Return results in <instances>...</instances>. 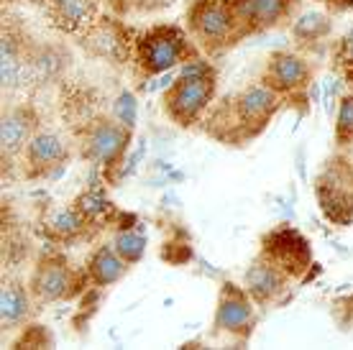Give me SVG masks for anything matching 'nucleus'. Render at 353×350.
Here are the masks:
<instances>
[{
    "label": "nucleus",
    "instance_id": "1a4fd4ad",
    "mask_svg": "<svg viewBox=\"0 0 353 350\" xmlns=\"http://www.w3.org/2000/svg\"><path fill=\"white\" fill-rule=\"evenodd\" d=\"M266 88H272L276 95H290L307 88L310 82V64L302 56L292 52H276L266 61L264 77Z\"/></svg>",
    "mask_w": 353,
    "mask_h": 350
},
{
    "label": "nucleus",
    "instance_id": "0eeeda50",
    "mask_svg": "<svg viewBox=\"0 0 353 350\" xmlns=\"http://www.w3.org/2000/svg\"><path fill=\"white\" fill-rule=\"evenodd\" d=\"M279 97L272 88H266L264 82L251 85V88L241 90L233 97V115H236V131L243 136H256L266 128V123L272 121V115L279 110Z\"/></svg>",
    "mask_w": 353,
    "mask_h": 350
},
{
    "label": "nucleus",
    "instance_id": "aec40b11",
    "mask_svg": "<svg viewBox=\"0 0 353 350\" xmlns=\"http://www.w3.org/2000/svg\"><path fill=\"white\" fill-rule=\"evenodd\" d=\"M113 245L125 261L136 263V261H141L143 248H146V238H143L141 233H136V230H123V233L115 236Z\"/></svg>",
    "mask_w": 353,
    "mask_h": 350
},
{
    "label": "nucleus",
    "instance_id": "f8f14e48",
    "mask_svg": "<svg viewBox=\"0 0 353 350\" xmlns=\"http://www.w3.org/2000/svg\"><path fill=\"white\" fill-rule=\"evenodd\" d=\"M290 279H292L290 274L284 271V269H279L272 258H266V256L261 254L256 261L246 269L243 287H246V291L251 294V299H254L256 305H269V302H274V299L287 289Z\"/></svg>",
    "mask_w": 353,
    "mask_h": 350
},
{
    "label": "nucleus",
    "instance_id": "ddd939ff",
    "mask_svg": "<svg viewBox=\"0 0 353 350\" xmlns=\"http://www.w3.org/2000/svg\"><path fill=\"white\" fill-rule=\"evenodd\" d=\"M128 266L131 263L125 261L123 256L115 251V245H97L95 251L90 254L88 263H85V276L92 287L97 289H105V287H113L128 274Z\"/></svg>",
    "mask_w": 353,
    "mask_h": 350
},
{
    "label": "nucleus",
    "instance_id": "6e6552de",
    "mask_svg": "<svg viewBox=\"0 0 353 350\" xmlns=\"http://www.w3.org/2000/svg\"><path fill=\"white\" fill-rule=\"evenodd\" d=\"M23 156H26V164H23L26 179H41L64 167V161L70 158V146L64 143L59 133L39 131L28 141Z\"/></svg>",
    "mask_w": 353,
    "mask_h": 350
},
{
    "label": "nucleus",
    "instance_id": "b1692460",
    "mask_svg": "<svg viewBox=\"0 0 353 350\" xmlns=\"http://www.w3.org/2000/svg\"><path fill=\"white\" fill-rule=\"evenodd\" d=\"M8 3H13V0H8Z\"/></svg>",
    "mask_w": 353,
    "mask_h": 350
},
{
    "label": "nucleus",
    "instance_id": "39448f33",
    "mask_svg": "<svg viewBox=\"0 0 353 350\" xmlns=\"http://www.w3.org/2000/svg\"><path fill=\"white\" fill-rule=\"evenodd\" d=\"M128 141H131V131L125 128L121 121L115 118H95L85 125L80 138L82 156L97 164V167H115L121 156L128 149Z\"/></svg>",
    "mask_w": 353,
    "mask_h": 350
},
{
    "label": "nucleus",
    "instance_id": "dca6fc26",
    "mask_svg": "<svg viewBox=\"0 0 353 350\" xmlns=\"http://www.w3.org/2000/svg\"><path fill=\"white\" fill-rule=\"evenodd\" d=\"M28 54H23V41L13 28H3V52H0V77L3 88H18L28 74Z\"/></svg>",
    "mask_w": 353,
    "mask_h": 350
},
{
    "label": "nucleus",
    "instance_id": "9b49d317",
    "mask_svg": "<svg viewBox=\"0 0 353 350\" xmlns=\"http://www.w3.org/2000/svg\"><path fill=\"white\" fill-rule=\"evenodd\" d=\"M230 3H233L243 36L279 26L294 6V0H230Z\"/></svg>",
    "mask_w": 353,
    "mask_h": 350
},
{
    "label": "nucleus",
    "instance_id": "9d476101",
    "mask_svg": "<svg viewBox=\"0 0 353 350\" xmlns=\"http://www.w3.org/2000/svg\"><path fill=\"white\" fill-rule=\"evenodd\" d=\"M36 110L28 103L23 105H13L3 113L0 121V149H3V164L23 154L28 141L36 136Z\"/></svg>",
    "mask_w": 353,
    "mask_h": 350
},
{
    "label": "nucleus",
    "instance_id": "5701e85b",
    "mask_svg": "<svg viewBox=\"0 0 353 350\" xmlns=\"http://www.w3.org/2000/svg\"><path fill=\"white\" fill-rule=\"evenodd\" d=\"M336 61H338V67L343 70L345 79L353 85V28L343 36V39H341V41H338Z\"/></svg>",
    "mask_w": 353,
    "mask_h": 350
},
{
    "label": "nucleus",
    "instance_id": "423d86ee",
    "mask_svg": "<svg viewBox=\"0 0 353 350\" xmlns=\"http://www.w3.org/2000/svg\"><path fill=\"white\" fill-rule=\"evenodd\" d=\"M254 299L246 291V287L230 284L225 281L218 294V307H215V320L212 327L218 335H230V338H241L246 340L254 322H256V309H254Z\"/></svg>",
    "mask_w": 353,
    "mask_h": 350
},
{
    "label": "nucleus",
    "instance_id": "2eb2a0df",
    "mask_svg": "<svg viewBox=\"0 0 353 350\" xmlns=\"http://www.w3.org/2000/svg\"><path fill=\"white\" fill-rule=\"evenodd\" d=\"M264 256L272 258V261L276 263L279 269H284L290 276H300L310 263L307 243H305L297 233H290V230L272 236V245H266Z\"/></svg>",
    "mask_w": 353,
    "mask_h": 350
},
{
    "label": "nucleus",
    "instance_id": "a211bd4d",
    "mask_svg": "<svg viewBox=\"0 0 353 350\" xmlns=\"http://www.w3.org/2000/svg\"><path fill=\"white\" fill-rule=\"evenodd\" d=\"M46 236L57 240V243H70V240H77L80 236H85V230L90 225V218L74 205V207H64V210H57L54 215L46 218Z\"/></svg>",
    "mask_w": 353,
    "mask_h": 350
},
{
    "label": "nucleus",
    "instance_id": "f03ea898",
    "mask_svg": "<svg viewBox=\"0 0 353 350\" xmlns=\"http://www.w3.org/2000/svg\"><path fill=\"white\" fill-rule=\"evenodd\" d=\"M187 23L194 41L208 52H221L243 36L230 0H194L187 10Z\"/></svg>",
    "mask_w": 353,
    "mask_h": 350
},
{
    "label": "nucleus",
    "instance_id": "f257e3e1",
    "mask_svg": "<svg viewBox=\"0 0 353 350\" xmlns=\"http://www.w3.org/2000/svg\"><path fill=\"white\" fill-rule=\"evenodd\" d=\"M215 97V72L203 64L194 61L192 67H187L185 74L174 79V85L167 90L164 95V110L176 125H192L203 118L208 105Z\"/></svg>",
    "mask_w": 353,
    "mask_h": 350
},
{
    "label": "nucleus",
    "instance_id": "4be33fe9",
    "mask_svg": "<svg viewBox=\"0 0 353 350\" xmlns=\"http://www.w3.org/2000/svg\"><path fill=\"white\" fill-rule=\"evenodd\" d=\"M327 28H330V23H327L325 16H320V13H307V16H302L297 23H294V34L300 36V39H320V36L327 34Z\"/></svg>",
    "mask_w": 353,
    "mask_h": 350
},
{
    "label": "nucleus",
    "instance_id": "7ed1b4c3",
    "mask_svg": "<svg viewBox=\"0 0 353 350\" xmlns=\"http://www.w3.org/2000/svg\"><path fill=\"white\" fill-rule=\"evenodd\" d=\"M85 281H88L85 271H77L67 256L46 254L36 261L34 271L28 276V289H31L36 307H44L77 297Z\"/></svg>",
    "mask_w": 353,
    "mask_h": 350
},
{
    "label": "nucleus",
    "instance_id": "f3484780",
    "mask_svg": "<svg viewBox=\"0 0 353 350\" xmlns=\"http://www.w3.org/2000/svg\"><path fill=\"white\" fill-rule=\"evenodd\" d=\"M82 46L90 49L92 54H97V56H105V59L113 61H121L125 56V41L113 23H92V26H88L85 34H82Z\"/></svg>",
    "mask_w": 353,
    "mask_h": 350
},
{
    "label": "nucleus",
    "instance_id": "6ab92c4d",
    "mask_svg": "<svg viewBox=\"0 0 353 350\" xmlns=\"http://www.w3.org/2000/svg\"><path fill=\"white\" fill-rule=\"evenodd\" d=\"M52 16L57 26H62L64 31H80V28L92 26L85 0H54Z\"/></svg>",
    "mask_w": 353,
    "mask_h": 350
},
{
    "label": "nucleus",
    "instance_id": "412c9836",
    "mask_svg": "<svg viewBox=\"0 0 353 350\" xmlns=\"http://www.w3.org/2000/svg\"><path fill=\"white\" fill-rule=\"evenodd\" d=\"M336 141L338 146L353 143V95H345L338 105L336 118Z\"/></svg>",
    "mask_w": 353,
    "mask_h": 350
},
{
    "label": "nucleus",
    "instance_id": "20e7f679",
    "mask_svg": "<svg viewBox=\"0 0 353 350\" xmlns=\"http://www.w3.org/2000/svg\"><path fill=\"white\" fill-rule=\"evenodd\" d=\"M190 41L182 28L154 26L136 41V64L143 74H161L190 56Z\"/></svg>",
    "mask_w": 353,
    "mask_h": 350
},
{
    "label": "nucleus",
    "instance_id": "4468645a",
    "mask_svg": "<svg viewBox=\"0 0 353 350\" xmlns=\"http://www.w3.org/2000/svg\"><path fill=\"white\" fill-rule=\"evenodd\" d=\"M36 302L31 297L28 284H21L16 279L3 281V291H0V325L3 330H18L28 317L34 315Z\"/></svg>",
    "mask_w": 353,
    "mask_h": 350
}]
</instances>
